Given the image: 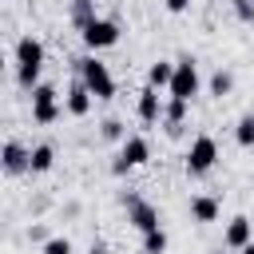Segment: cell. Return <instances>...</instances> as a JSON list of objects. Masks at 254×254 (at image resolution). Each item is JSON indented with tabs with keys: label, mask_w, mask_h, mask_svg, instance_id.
Listing matches in <instances>:
<instances>
[{
	"label": "cell",
	"mask_w": 254,
	"mask_h": 254,
	"mask_svg": "<svg viewBox=\"0 0 254 254\" xmlns=\"http://www.w3.org/2000/svg\"><path fill=\"white\" fill-rule=\"evenodd\" d=\"M40 71H44V44L28 32L16 40V83L32 95L40 87Z\"/></svg>",
	"instance_id": "6da1fadb"
},
{
	"label": "cell",
	"mask_w": 254,
	"mask_h": 254,
	"mask_svg": "<svg viewBox=\"0 0 254 254\" xmlns=\"http://www.w3.org/2000/svg\"><path fill=\"white\" fill-rule=\"evenodd\" d=\"M75 71L83 75V83L91 87L95 99H111V95H115V79H111L107 64L95 60V52H91V56H79V60H75Z\"/></svg>",
	"instance_id": "7a4b0ae2"
},
{
	"label": "cell",
	"mask_w": 254,
	"mask_h": 254,
	"mask_svg": "<svg viewBox=\"0 0 254 254\" xmlns=\"http://www.w3.org/2000/svg\"><path fill=\"white\" fill-rule=\"evenodd\" d=\"M214 163H218V143H214V135H194L190 147H187V175H190V179H202V175L214 171Z\"/></svg>",
	"instance_id": "3957f363"
},
{
	"label": "cell",
	"mask_w": 254,
	"mask_h": 254,
	"mask_svg": "<svg viewBox=\"0 0 254 254\" xmlns=\"http://www.w3.org/2000/svg\"><path fill=\"white\" fill-rule=\"evenodd\" d=\"M198 87H202V79H198V64H194V56H179L175 60V79H171V99H194L198 95Z\"/></svg>",
	"instance_id": "277c9868"
},
{
	"label": "cell",
	"mask_w": 254,
	"mask_h": 254,
	"mask_svg": "<svg viewBox=\"0 0 254 254\" xmlns=\"http://www.w3.org/2000/svg\"><path fill=\"white\" fill-rule=\"evenodd\" d=\"M147 159H151V143L143 135H127L123 147H119V155H115V163H111V175H127V171L143 167Z\"/></svg>",
	"instance_id": "5b68a950"
},
{
	"label": "cell",
	"mask_w": 254,
	"mask_h": 254,
	"mask_svg": "<svg viewBox=\"0 0 254 254\" xmlns=\"http://www.w3.org/2000/svg\"><path fill=\"white\" fill-rule=\"evenodd\" d=\"M60 91L52 87V83H40L36 91H32V123H40V127H52L60 115H64V107H60V99H56Z\"/></svg>",
	"instance_id": "8992f818"
},
{
	"label": "cell",
	"mask_w": 254,
	"mask_h": 254,
	"mask_svg": "<svg viewBox=\"0 0 254 254\" xmlns=\"http://www.w3.org/2000/svg\"><path fill=\"white\" fill-rule=\"evenodd\" d=\"M123 206H127V222L139 230V234H147V230H155L159 226V206L155 202H147L143 194H123Z\"/></svg>",
	"instance_id": "52a82bcc"
},
{
	"label": "cell",
	"mask_w": 254,
	"mask_h": 254,
	"mask_svg": "<svg viewBox=\"0 0 254 254\" xmlns=\"http://www.w3.org/2000/svg\"><path fill=\"white\" fill-rule=\"evenodd\" d=\"M79 36H83V44H87L91 52H103V48H115V44H119V24L107 20V16H95Z\"/></svg>",
	"instance_id": "ba28073f"
},
{
	"label": "cell",
	"mask_w": 254,
	"mask_h": 254,
	"mask_svg": "<svg viewBox=\"0 0 254 254\" xmlns=\"http://www.w3.org/2000/svg\"><path fill=\"white\" fill-rule=\"evenodd\" d=\"M91 103H95V95H91V87L83 83V75L75 71V79L67 83V95H64V111L75 115V119H83V115L91 111Z\"/></svg>",
	"instance_id": "9c48e42d"
},
{
	"label": "cell",
	"mask_w": 254,
	"mask_h": 254,
	"mask_svg": "<svg viewBox=\"0 0 254 254\" xmlns=\"http://www.w3.org/2000/svg\"><path fill=\"white\" fill-rule=\"evenodd\" d=\"M135 115H139V123H147V127H155L159 119H163V99H159V87H143L139 91V99H135Z\"/></svg>",
	"instance_id": "30bf717a"
},
{
	"label": "cell",
	"mask_w": 254,
	"mask_h": 254,
	"mask_svg": "<svg viewBox=\"0 0 254 254\" xmlns=\"http://www.w3.org/2000/svg\"><path fill=\"white\" fill-rule=\"evenodd\" d=\"M246 242H254V222H250L246 214H234V218L226 222V230H222V246H226V250H242Z\"/></svg>",
	"instance_id": "8fae6325"
},
{
	"label": "cell",
	"mask_w": 254,
	"mask_h": 254,
	"mask_svg": "<svg viewBox=\"0 0 254 254\" xmlns=\"http://www.w3.org/2000/svg\"><path fill=\"white\" fill-rule=\"evenodd\" d=\"M0 163H4V175H24V171L32 167V151H28L20 139H8V143H4Z\"/></svg>",
	"instance_id": "7c38bea8"
},
{
	"label": "cell",
	"mask_w": 254,
	"mask_h": 254,
	"mask_svg": "<svg viewBox=\"0 0 254 254\" xmlns=\"http://www.w3.org/2000/svg\"><path fill=\"white\" fill-rule=\"evenodd\" d=\"M187 99H167L163 103V131L175 139V135H183V127H187Z\"/></svg>",
	"instance_id": "4fadbf2b"
},
{
	"label": "cell",
	"mask_w": 254,
	"mask_h": 254,
	"mask_svg": "<svg viewBox=\"0 0 254 254\" xmlns=\"http://www.w3.org/2000/svg\"><path fill=\"white\" fill-rule=\"evenodd\" d=\"M218 214H222V206H218V198H214V194H194V198H190V218H194L198 226L218 222Z\"/></svg>",
	"instance_id": "5bb4252c"
},
{
	"label": "cell",
	"mask_w": 254,
	"mask_h": 254,
	"mask_svg": "<svg viewBox=\"0 0 254 254\" xmlns=\"http://www.w3.org/2000/svg\"><path fill=\"white\" fill-rule=\"evenodd\" d=\"M56 167V147L52 143H36L32 147V167H28V175H48Z\"/></svg>",
	"instance_id": "9a60e30c"
},
{
	"label": "cell",
	"mask_w": 254,
	"mask_h": 254,
	"mask_svg": "<svg viewBox=\"0 0 254 254\" xmlns=\"http://www.w3.org/2000/svg\"><path fill=\"white\" fill-rule=\"evenodd\" d=\"M171 79H175V64L171 60H155L147 67V83L151 87H171Z\"/></svg>",
	"instance_id": "2e32d148"
},
{
	"label": "cell",
	"mask_w": 254,
	"mask_h": 254,
	"mask_svg": "<svg viewBox=\"0 0 254 254\" xmlns=\"http://www.w3.org/2000/svg\"><path fill=\"white\" fill-rule=\"evenodd\" d=\"M91 20H95V0H71V24L83 32Z\"/></svg>",
	"instance_id": "e0dca14e"
},
{
	"label": "cell",
	"mask_w": 254,
	"mask_h": 254,
	"mask_svg": "<svg viewBox=\"0 0 254 254\" xmlns=\"http://www.w3.org/2000/svg\"><path fill=\"white\" fill-rule=\"evenodd\" d=\"M234 143H238V147H246V151L254 147V111H250V115H242V119L234 123Z\"/></svg>",
	"instance_id": "ac0fdd59"
},
{
	"label": "cell",
	"mask_w": 254,
	"mask_h": 254,
	"mask_svg": "<svg viewBox=\"0 0 254 254\" xmlns=\"http://www.w3.org/2000/svg\"><path fill=\"white\" fill-rule=\"evenodd\" d=\"M234 91V75L226 71V67H218L214 75H210V95H218V99H226Z\"/></svg>",
	"instance_id": "d6986e66"
},
{
	"label": "cell",
	"mask_w": 254,
	"mask_h": 254,
	"mask_svg": "<svg viewBox=\"0 0 254 254\" xmlns=\"http://www.w3.org/2000/svg\"><path fill=\"white\" fill-rule=\"evenodd\" d=\"M143 254H167V230L163 226H155V230L143 234Z\"/></svg>",
	"instance_id": "ffe728a7"
},
{
	"label": "cell",
	"mask_w": 254,
	"mask_h": 254,
	"mask_svg": "<svg viewBox=\"0 0 254 254\" xmlns=\"http://www.w3.org/2000/svg\"><path fill=\"white\" fill-rule=\"evenodd\" d=\"M99 135H103L107 143H123V139H127V127H123V119H115V115H111V119H103V123H99Z\"/></svg>",
	"instance_id": "44dd1931"
},
{
	"label": "cell",
	"mask_w": 254,
	"mask_h": 254,
	"mask_svg": "<svg viewBox=\"0 0 254 254\" xmlns=\"http://www.w3.org/2000/svg\"><path fill=\"white\" fill-rule=\"evenodd\" d=\"M40 254H71V238L56 234V238H48V242L40 246Z\"/></svg>",
	"instance_id": "7402d4cb"
},
{
	"label": "cell",
	"mask_w": 254,
	"mask_h": 254,
	"mask_svg": "<svg viewBox=\"0 0 254 254\" xmlns=\"http://www.w3.org/2000/svg\"><path fill=\"white\" fill-rule=\"evenodd\" d=\"M234 16L242 24H254V0H234Z\"/></svg>",
	"instance_id": "603a6c76"
},
{
	"label": "cell",
	"mask_w": 254,
	"mask_h": 254,
	"mask_svg": "<svg viewBox=\"0 0 254 254\" xmlns=\"http://www.w3.org/2000/svg\"><path fill=\"white\" fill-rule=\"evenodd\" d=\"M163 4H167V12H175V16H179V12H187V8H190V0H163Z\"/></svg>",
	"instance_id": "cb8c5ba5"
},
{
	"label": "cell",
	"mask_w": 254,
	"mask_h": 254,
	"mask_svg": "<svg viewBox=\"0 0 254 254\" xmlns=\"http://www.w3.org/2000/svg\"><path fill=\"white\" fill-rule=\"evenodd\" d=\"M91 254H107V246L103 242H91Z\"/></svg>",
	"instance_id": "d4e9b609"
},
{
	"label": "cell",
	"mask_w": 254,
	"mask_h": 254,
	"mask_svg": "<svg viewBox=\"0 0 254 254\" xmlns=\"http://www.w3.org/2000/svg\"><path fill=\"white\" fill-rule=\"evenodd\" d=\"M238 254H254V242H246V246H242V250H238Z\"/></svg>",
	"instance_id": "484cf974"
},
{
	"label": "cell",
	"mask_w": 254,
	"mask_h": 254,
	"mask_svg": "<svg viewBox=\"0 0 254 254\" xmlns=\"http://www.w3.org/2000/svg\"><path fill=\"white\" fill-rule=\"evenodd\" d=\"M210 254H226V250H210Z\"/></svg>",
	"instance_id": "4316f807"
}]
</instances>
